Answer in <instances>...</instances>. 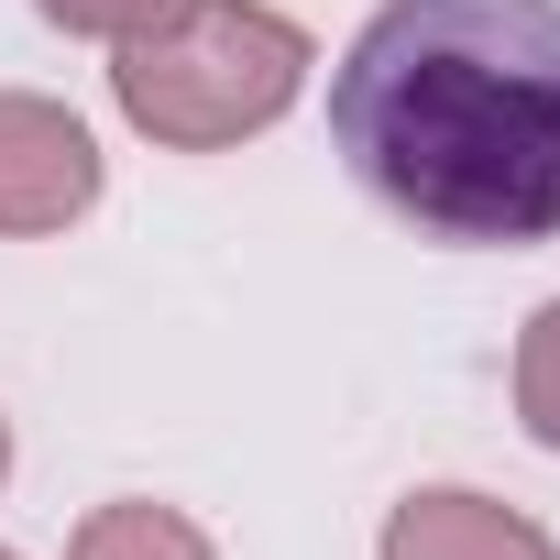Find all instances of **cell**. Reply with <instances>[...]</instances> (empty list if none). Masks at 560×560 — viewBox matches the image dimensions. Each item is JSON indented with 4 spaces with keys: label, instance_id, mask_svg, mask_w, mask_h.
Returning <instances> with one entry per match:
<instances>
[{
    "label": "cell",
    "instance_id": "obj_5",
    "mask_svg": "<svg viewBox=\"0 0 560 560\" xmlns=\"http://www.w3.org/2000/svg\"><path fill=\"white\" fill-rule=\"evenodd\" d=\"M67 560H220V549H209L176 505H100Z\"/></svg>",
    "mask_w": 560,
    "mask_h": 560
},
{
    "label": "cell",
    "instance_id": "obj_4",
    "mask_svg": "<svg viewBox=\"0 0 560 560\" xmlns=\"http://www.w3.org/2000/svg\"><path fill=\"white\" fill-rule=\"evenodd\" d=\"M385 560H560L538 516L494 505V494H462V483H429L385 516Z\"/></svg>",
    "mask_w": 560,
    "mask_h": 560
},
{
    "label": "cell",
    "instance_id": "obj_8",
    "mask_svg": "<svg viewBox=\"0 0 560 560\" xmlns=\"http://www.w3.org/2000/svg\"><path fill=\"white\" fill-rule=\"evenodd\" d=\"M0 472H12V429H0Z\"/></svg>",
    "mask_w": 560,
    "mask_h": 560
},
{
    "label": "cell",
    "instance_id": "obj_3",
    "mask_svg": "<svg viewBox=\"0 0 560 560\" xmlns=\"http://www.w3.org/2000/svg\"><path fill=\"white\" fill-rule=\"evenodd\" d=\"M100 198V143L78 110L0 89V231H67Z\"/></svg>",
    "mask_w": 560,
    "mask_h": 560
},
{
    "label": "cell",
    "instance_id": "obj_6",
    "mask_svg": "<svg viewBox=\"0 0 560 560\" xmlns=\"http://www.w3.org/2000/svg\"><path fill=\"white\" fill-rule=\"evenodd\" d=\"M516 418H527V440L538 451H560V298L527 319V341H516Z\"/></svg>",
    "mask_w": 560,
    "mask_h": 560
},
{
    "label": "cell",
    "instance_id": "obj_7",
    "mask_svg": "<svg viewBox=\"0 0 560 560\" xmlns=\"http://www.w3.org/2000/svg\"><path fill=\"white\" fill-rule=\"evenodd\" d=\"M154 12H176V0H45V23H67V34H100V45L143 34Z\"/></svg>",
    "mask_w": 560,
    "mask_h": 560
},
{
    "label": "cell",
    "instance_id": "obj_1",
    "mask_svg": "<svg viewBox=\"0 0 560 560\" xmlns=\"http://www.w3.org/2000/svg\"><path fill=\"white\" fill-rule=\"evenodd\" d=\"M330 143L429 242H549L560 0H385L330 78Z\"/></svg>",
    "mask_w": 560,
    "mask_h": 560
},
{
    "label": "cell",
    "instance_id": "obj_2",
    "mask_svg": "<svg viewBox=\"0 0 560 560\" xmlns=\"http://www.w3.org/2000/svg\"><path fill=\"white\" fill-rule=\"evenodd\" d=\"M132 132L176 143V154H220L264 121H287V100L308 89V34L264 0H176L143 34H121L110 67Z\"/></svg>",
    "mask_w": 560,
    "mask_h": 560
},
{
    "label": "cell",
    "instance_id": "obj_9",
    "mask_svg": "<svg viewBox=\"0 0 560 560\" xmlns=\"http://www.w3.org/2000/svg\"><path fill=\"white\" fill-rule=\"evenodd\" d=\"M0 560H12V549H0Z\"/></svg>",
    "mask_w": 560,
    "mask_h": 560
}]
</instances>
